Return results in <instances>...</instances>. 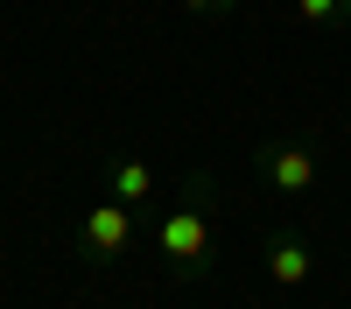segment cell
<instances>
[{"label":"cell","instance_id":"6da1fadb","mask_svg":"<svg viewBox=\"0 0 351 309\" xmlns=\"http://www.w3.org/2000/svg\"><path fill=\"white\" fill-rule=\"evenodd\" d=\"M155 253H162V267L176 281H197L204 267H211V253H218V225H211V176H190L183 190V204H169L155 218Z\"/></svg>","mask_w":351,"mask_h":309},{"label":"cell","instance_id":"7a4b0ae2","mask_svg":"<svg viewBox=\"0 0 351 309\" xmlns=\"http://www.w3.org/2000/svg\"><path fill=\"white\" fill-rule=\"evenodd\" d=\"M260 183L281 190V197H309L316 190V155L302 148V140H260Z\"/></svg>","mask_w":351,"mask_h":309},{"label":"cell","instance_id":"3957f363","mask_svg":"<svg viewBox=\"0 0 351 309\" xmlns=\"http://www.w3.org/2000/svg\"><path fill=\"white\" fill-rule=\"evenodd\" d=\"M77 246L92 253V260H112V253L134 246V204H120V197H106V204H92L77 218Z\"/></svg>","mask_w":351,"mask_h":309},{"label":"cell","instance_id":"277c9868","mask_svg":"<svg viewBox=\"0 0 351 309\" xmlns=\"http://www.w3.org/2000/svg\"><path fill=\"white\" fill-rule=\"evenodd\" d=\"M309 274H316V253H309V239H295V232H274V239H267V281H274V288H302Z\"/></svg>","mask_w":351,"mask_h":309},{"label":"cell","instance_id":"5b68a950","mask_svg":"<svg viewBox=\"0 0 351 309\" xmlns=\"http://www.w3.org/2000/svg\"><path fill=\"white\" fill-rule=\"evenodd\" d=\"M106 183H112V197H120V204H148V197H155V169L148 162H141V155H120V162H112L106 169Z\"/></svg>","mask_w":351,"mask_h":309},{"label":"cell","instance_id":"8992f818","mask_svg":"<svg viewBox=\"0 0 351 309\" xmlns=\"http://www.w3.org/2000/svg\"><path fill=\"white\" fill-rule=\"evenodd\" d=\"M295 14H302L309 28H330V21H344V14H351V0H295Z\"/></svg>","mask_w":351,"mask_h":309},{"label":"cell","instance_id":"52a82bcc","mask_svg":"<svg viewBox=\"0 0 351 309\" xmlns=\"http://www.w3.org/2000/svg\"><path fill=\"white\" fill-rule=\"evenodd\" d=\"M183 8H190V14H211V8H225V0H183Z\"/></svg>","mask_w":351,"mask_h":309}]
</instances>
